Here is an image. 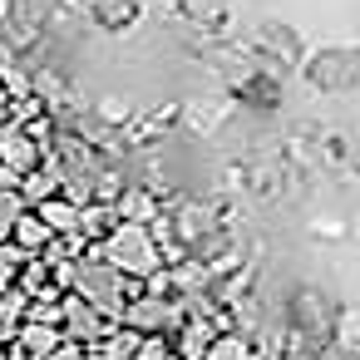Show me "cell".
Listing matches in <instances>:
<instances>
[{
  "instance_id": "obj_6",
  "label": "cell",
  "mask_w": 360,
  "mask_h": 360,
  "mask_svg": "<svg viewBox=\"0 0 360 360\" xmlns=\"http://www.w3.org/2000/svg\"><path fill=\"white\" fill-rule=\"evenodd\" d=\"M30 212L45 222V232H50V237H65V232H75V237H79V202H75V198L55 193V198H40Z\"/></svg>"
},
{
  "instance_id": "obj_7",
  "label": "cell",
  "mask_w": 360,
  "mask_h": 360,
  "mask_svg": "<svg viewBox=\"0 0 360 360\" xmlns=\"http://www.w3.org/2000/svg\"><path fill=\"white\" fill-rule=\"evenodd\" d=\"M65 335H60V326H35V321H20V330H15V350L25 355V360H45L55 345H60Z\"/></svg>"
},
{
  "instance_id": "obj_2",
  "label": "cell",
  "mask_w": 360,
  "mask_h": 360,
  "mask_svg": "<svg viewBox=\"0 0 360 360\" xmlns=\"http://www.w3.org/2000/svg\"><path fill=\"white\" fill-rule=\"evenodd\" d=\"M79 301H89L94 311H104L109 321H119V306L129 301V296H139V286H134V276H119L114 266H104L99 257H79V266H75V286H70Z\"/></svg>"
},
{
  "instance_id": "obj_4",
  "label": "cell",
  "mask_w": 360,
  "mask_h": 360,
  "mask_svg": "<svg viewBox=\"0 0 360 360\" xmlns=\"http://www.w3.org/2000/svg\"><path fill=\"white\" fill-rule=\"evenodd\" d=\"M119 326L134 335H168L173 330V306L163 296H129L119 306Z\"/></svg>"
},
{
  "instance_id": "obj_12",
  "label": "cell",
  "mask_w": 360,
  "mask_h": 360,
  "mask_svg": "<svg viewBox=\"0 0 360 360\" xmlns=\"http://www.w3.org/2000/svg\"><path fill=\"white\" fill-rule=\"evenodd\" d=\"M134 360H168V340L163 335H143L139 350H134Z\"/></svg>"
},
{
  "instance_id": "obj_10",
  "label": "cell",
  "mask_w": 360,
  "mask_h": 360,
  "mask_svg": "<svg viewBox=\"0 0 360 360\" xmlns=\"http://www.w3.org/2000/svg\"><path fill=\"white\" fill-rule=\"evenodd\" d=\"M202 360H252V350H247L242 335H212L207 350H202Z\"/></svg>"
},
{
  "instance_id": "obj_13",
  "label": "cell",
  "mask_w": 360,
  "mask_h": 360,
  "mask_svg": "<svg viewBox=\"0 0 360 360\" xmlns=\"http://www.w3.org/2000/svg\"><path fill=\"white\" fill-rule=\"evenodd\" d=\"M0 360H6V345H0Z\"/></svg>"
},
{
  "instance_id": "obj_1",
  "label": "cell",
  "mask_w": 360,
  "mask_h": 360,
  "mask_svg": "<svg viewBox=\"0 0 360 360\" xmlns=\"http://www.w3.org/2000/svg\"><path fill=\"white\" fill-rule=\"evenodd\" d=\"M94 257L104 266H114L119 276H158V247L148 237L143 222H114L99 242H94Z\"/></svg>"
},
{
  "instance_id": "obj_5",
  "label": "cell",
  "mask_w": 360,
  "mask_h": 360,
  "mask_svg": "<svg viewBox=\"0 0 360 360\" xmlns=\"http://www.w3.org/2000/svg\"><path fill=\"white\" fill-rule=\"evenodd\" d=\"M45 163V143H35L25 129H6L0 134V168H11V173H35Z\"/></svg>"
},
{
  "instance_id": "obj_8",
  "label": "cell",
  "mask_w": 360,
  "mask_h": 360,
  "mask_svg": "<svg viewBox=\"0 0 360 360\" xmlns=\"http://www.w3.org/2000/svg\"><path fill=\"white\" fill-rule=\"evenodd\" d=\"M6 242H15L25 257H40V252H45V242H50V232H45V222H40V217L25 207V212L11 222V237H6Z\"/></svg>"
},
{
  "instance_id": "obj_11",
  "label": "cell",
  "mask_w": 360,
  "mask_h": 360,
  "mask_svg": "<svg viewBox=\"0 0 360 360\" xmlns=\"http://www.w3.org/2000/svg\"><path fill=\"white\" fill-rule=\"evenodd\" d=\"M25 212V202H20V193H6V188H0V242H6L11 237V222Z\"/></svg>"
},
{
  "instance_id": "obj_14",
  "label": "cell",
  "mask_w": 360,
  "mask_h": 360,
  "mask_svg": "<svg viewBox=\"0 0 360 360\" xmlns=\"http://www.w3.org/2000/svg\"><path fill=\"white\" fill-rule=\"evenodd\" d=\"M168 360H178V355H168Z\"/></svg>"
},
{
  "instance_id": "obj_9",
  "label": "cell",
  "mask_w": 360,
  "mask_h": 360,
  "mask_svg": "<svg viewBox=\"0 0 360 360\" xmlns=\"http://www.w3.org/2000/svg\"><path fill=\"white\" fill-rule=\"evenodd\" d=\"M237 99H242V104H252V109H262V114H271V109H276V99H281V89H276V79H271V75H252L247 84H237Z\"/></svg>"
},
{
  "instance_id": "obj_3",
  "label": "cell",
  "mask_w": 360,
  "mask_h": 360,
  "mask_svg": "<svg viewBox=\"0 0 360 360\" xmlns=\"http://www.w3.org/2000/svg\"><path fill=\"white\" fill-rule=\"evenodd\" d=\"M355 75H360V55H355L350 45H326L321 55L306 60V84L321 89V94L355 89Z\"/></svg>"
}]
</instances>
